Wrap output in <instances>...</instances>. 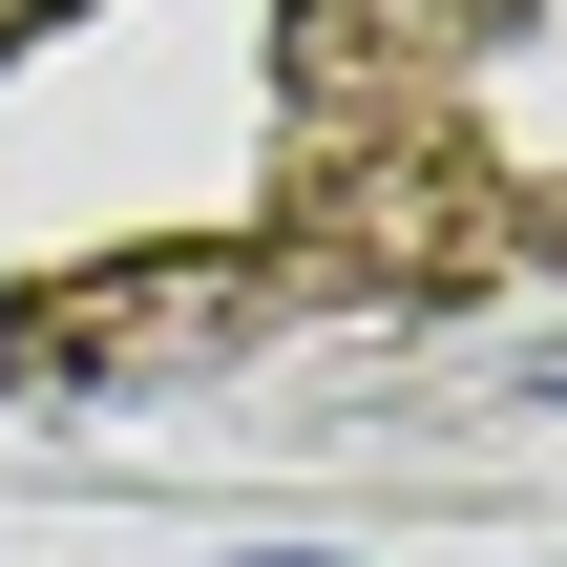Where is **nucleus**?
<instances>
[{
	"instance_id": "nucleus-1",
	"label": "nucleus",
	"mask_w": 567,
	"mask_h": 567,
	"mask_svg": "<svg viewBox=\"0 0 567 567\" xmlns=\"http://www.w3.org/2000/svg\"><path fill=\"white\" fill-rule=\"evenodd\" d=\"M526 400H567V337H547V358H526Z\"/></svg>"
}]
</instances>
